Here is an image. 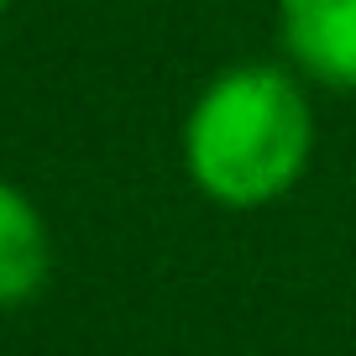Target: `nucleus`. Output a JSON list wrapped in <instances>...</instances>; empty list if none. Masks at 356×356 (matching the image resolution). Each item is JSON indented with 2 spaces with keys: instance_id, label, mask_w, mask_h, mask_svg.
Returning a JSON list of instances; mask_svg holds the SVG:
<instances>
[{
  "instance_id": "nucleus-1",
  "label": "nucleus",
  "mask_w": 356,
  "mask_h": 356,
  "mask_svg": "<svg viewBox=\"0 0 356 356\" xmlns=\"http://www.w3.org/2000/svg\"><path fill=\"white\" fill-rule=\"evenodd\" d=\"M184 173L220 210H267L314 157V105L289 63H231L184 115Z\"/></svg>"
},
{
  "instance_id": "nucleus-2",
  "label": "nucleus",
  "mask_w": 356,
  "mask_h": 356,
  "mask_svg": "<svg viewBox=\"0 0 356 356\" xmlns=\"http://www.w3.org/2000/svg\"><path fill=\"white\" fill-rule=\"evenodd\" d=\"M278 47L304 84L356 95V0H278Z\"/></svg>"
},
{
  "instance_id": "nucleus-3",
  "label": "nucleus",
  "mask_w": 356,
  "mask_h": 356,
  "mask_svg": "<svg viewBox=\"0 0 356 356\" xmlns=\"http://www.w3.org/2000/svg\"><path fill=\"white\" fill-rule=\"evenodd\" d=\"M47 267H53V241L37 204L22 189L0 184V309L32 299L47 283Z\"/></svg>"
},
{
  "instance_id": "nucleus-4",
  "label": "nucleus",
  "mask_w": 356,
  "mask_h": 356,
  "mask_svg": "<svg viewBox=\"0 0 356 356\" xmlns=\"http://www.w3.org/2000/svg\"><path fill=\"white\" fill-rule=\"evenodd\" d=\"M0 11H6V0H0Z\"/></svg>"
}]
</instances>
